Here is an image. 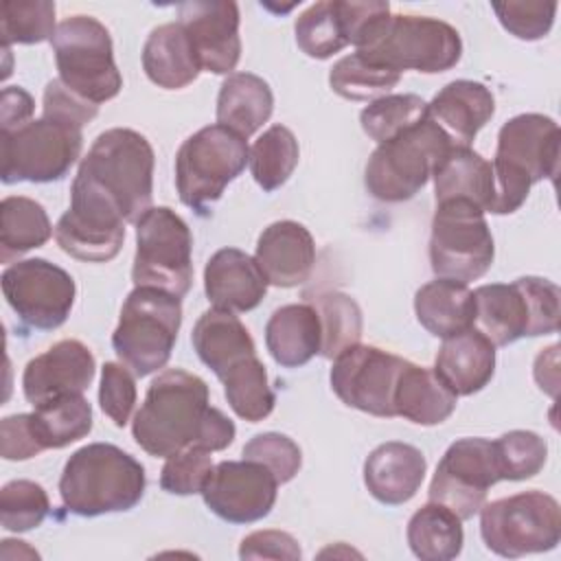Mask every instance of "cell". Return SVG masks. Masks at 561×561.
I'll list each match as a JSON object with an SVG mask.
<instances>
[{
	"label": "cell",
	"instance_id": "f546056e",
	"mask_svg": "<svg viewBox=\"0 0 561 561\" xmlns=\"http://www.w3.org/2000/svg\"><path fill=\"white\" fill-rule=\"evenodd\" d=\"M197 357L221 379L237 362L256 355L254 340L245 324L226 309L204 311L191 333Z\"/></svg>",
	"mask_w": 561,
	"mask_h": 561
},
{
	"label": "cell",
	"instance_id": "8fae6325",
	"mask_svg": "<svg viewBox=\"0 0 561 561\" xmlns=\"http://www.w3.org/2000/svg\"><path fill=\"white\" fill-rule=\"evenodd\" d=\"M2 182H55L79 160L83 134L77 123L42 114L13 131H0Z\"/></svg>",
	"mask_w": 561,
	"mask_h": 561
},
{
	"label": "cell",
	"instance_id": "74e56055",
	"mask_svg": "<svg viewBox=\"0 0 561 561\" xmlns=\"http://www.w3.org/2000/svg\"><path fill=\"white\" fill-rule=\"evenodd\" d=\"M300 158V147L294 131L285 125L267 127L250 147V171L254 182L272 193L280 188L294 173Z\"/></svg>",
	"mask_w": 561,
	"mask_h": 561
},
{
	"label": "cell",
	"instance_id": "ab89813d",
	"mask_svg": "<svg viewBox=\"0 0 561 561\" xmlns=\"http://www.w3.org/2000/svg\"><path fill=\"white\" fill-rule=\"evenodd\" d=\"M399 81V72L370 64L357 50L335 61L329 72L331 90L348 101H368L386 96Z\"/></svg>",
	"mask_w": 561,
	"mask_h": 561
},
{
	"label": "cell",
	"instance_id": "8d00e7d4",
	"mask_svg": "<svg viewBox=\"0 0 561 561\" xmlns=\"http://www.w3.org/2000/svg\"><path fill=\"white\" fill-rule=\"evenodd\" d=\"M31 416L44 449H61L92 430V405L83 394H68L37 405Z\"/></svg>",
	"mask_w": 561,
	"mask_h": 561
},
{
	"label": "cell",
	"instance_id": "11a10c76",
	"mask_svg": "<svg viewBox=\"0 0 561 561\" xmlns=\"http://www.w3.org/2000/svg\"><path fill=\"white\" fill-rule=\"evenodd\" d=\"M557 351L559 344H552L550 348L541 351L535 359V379L543 392L550 397H557V386H559V362H557Z\"/></svg>",
	"mask_w": 561,
	"mask_h": 561
},
{
	"label": "cell",
	"instance_id": "3957f363",
	"mask_svg": "<svg viewBox=\"0 0 561 561\" xmlns=\"http://www.w3.org/2000/svg\"><path fill=\"white\" fill-rule=\"evenodd\" d=\"M559 125L543 114H517L500 127L491 162L495 180L493 215L515 213L537 182L554 180L559 171Z\"/></svg>",
	"mask_w": 561,
	"mask_h": 561
},
{
	"label": "cell",
	"instance_id": "ba28073f",
	"mask_svg": "<svg viewBox=\"0 0 561 561\" xmlns=\"http://www.w3.org/2000/svg\"><path fill=\"white\" fill-rule=\"evenodd\" d=\"M370 64L403 72L436 75L454 68L462 57L458 31L427 15H388L370 42L357 50Z\"/></svg>",
	"mask_w": 561,
	"mask_h": 561
},
{
	"label": "cell",
	"instance_id": "d6a6232c",
	"mask_svg": "<svg viewBox=\"0 0 561 561\" xmlns=\"http://www.w3.org/2000/svg\"><path fill=\"white\" fill-rule=\"evenodd\" d=\"M274 110L270 83L252 72H232L217 94V123L250 138L267 123Z\"/></svg>",
	"mask_w": 561,
	"mask_h": 561
},
{
	"label": "cell",
	"instance_id": "44dd1931",
	"mask_svg": "<svg viewBox=\"0 0 561 561\" xmlns=\"http://www.w3.org/2000/svg\"><path fill=\"white\" fill-rule=\"evenodd\" d=\"M94 373L92 351L79 340H61L26 364L22 390L26 401L37 408L68 394H83Z\"/></svg>",
	"mask_w": 561,
	"mask_h": 561
},
{
	"label": "cell",
	"instance_id": "4316f807",
	"mask_svg": "<svg viewBox=\"0 0 561 561\" xmlns=\"http://www.w3.org/2000/svg\"><path fill=\"white\" fill-rule=\"evenodd\" d=\"M265 346L272 359L285 368L305 366L320 353L322 327L311 302L278 307L265 324Z\"/></svg>",
	"mask_w": 561,
	"mask_h": 561
},
{
	"label": "cell",
	"instance_id": "f907efd6",
	"mask_svg": "<svg viewBox=\"0 0 561 561\" xmlns=\"http://www.w3.org/2000/svg\"><path fill=\"white\" fill-rule=\"evenodd\" d=\"M44 451L31 414H11L0 423V454L4 460H28Z\"/></svg>",
	"mask_w": 561,
	"mask_h": 561
},
{
	"label": "cell",
	"instance_id": "c3c4849f",
	"mask_svg": "<svg viewBox=\"0 0 561 561\" xmlns=\"http://www.w3.org/2000/svg\"><path fill=\"white\" fill-rule=\"evenodd\" d=\"M243 458L265 465L276 476L278 484L289 482L302 465L300 447L278 432H263L250 438L243 447Z\"/></svg>",
	"mask_w": 561,
	"mask_h": 561
},
{
	"label": "cell",
	"instance_id": "1f68e13d",
	"mask_svg": "<svg viewBox=\"0 0 561 561\" xmlns=\"http://www.w3.org/2000/svg\"><path fill=\"white\" fill-rule=\"evenodd\" d=\"M456 401L458 397L438 379L434 368L405 359L394 388L397 416L416 425H438L451 416Z\"/></svg>",
	"mask_w": 561,
	"mask_h": 561
},
{
	"label": "cell",
	"instance_id": "7402d4cb",
	"mask_svg": "<svg viewBox=\"0 0 561 561\" xmlns=\"http://www.w3.org/2000/svg\"><path fill=\"white\" fill-rule=\"evenodd\" d=\"M254 261L270 285L298 287L311 276L316 241L298 221H274L259 234Z\"/></svg>",
	"mask_w": 561,
	"mask_h": 561
},
{
	"label": "cell",
	"instance_id": "83f0119b",
	"mask_svg": "<svg viewBox=\"0 0 561 561\" xmlns=\"http://www.w3.org/2000/svg\"><path fill=\"white\" fill-rule=\"evenodd\" d=\"M142 70L151 83L164 90H180L193 83L202 66L180 22L156 26L142 46Z\"/></svg>",
	"mask_w": 561,
	"mask_h": 561
},
{
	"label": "cell",
	"instance_id": "4dcf8cb0",
	"mask_svg": "<svg viewBox=\"0 0 561 561\" xmlns=\"http://www.w3.org/2000/svg\"><path fill=\"white\" fill-rule=\"evenodd\" d=\"M414 313L427 333L443 340L451 337L473 329V291L467 287V283L438 276L416 291Z\"/></svg>",
	"mask_w": 561,
	"mask_h": 561
},
{
	"label": "cell",
	"instance_id": "277c9868",
	"mask_svg": "<svg viewBox=\"0 0 561 561\" xmlns=\"http://www.w3.org/2000/svg\"><path fill=\"white\" fill-rule=\"evenodd\" d=\"M75 180L105 195L125 221L136 224L153 199V149L136 129H105L81 158Z\"/></svg>",
	"mask_w": 561,
	"mask_h": 561
},
{
	"label": "cell",
	"instance_id": "7dc6e473",
	"mask_svg": "<svg viewBox=\"0 0 561 561\" xmlns=\"http://www.w3.org/2000/svg\"><path fill=\"white\" fill-rule=\"evenodd\" d=\"M213 467L210 451L202 447H186L167 458L160 471V486L171 495L202 493Z\"/></svg>",
	"mask_w": 561,
	"mask_h": 561
},
{
	"label": "cell",
	"instance_id": "5b68a950",
	"mask_svg": "<svg viewBox=\"0 0 561 561\" xmlns=\"http://www.w3.org/2000/svg\"><path fill=\"white\" fill-rule=\"evenodd\" d=\"M473 329L493 346L559 331L561 291L548 278L522 276L513 283L480 285L473 291Z\"/></svg>",
	"mask_w": 561,
	"mask_h": 561
},
{
	"label": "cell",
	"instance_id": "f5cc1de1",
	"mask_svg": "<svg viewBox=\"0 0 561 561\" xmlns=\"http://www.w3.org/2000/svg\"><path fill=\"white\" fill-rule=\"evenodd\" d=\"M44 114L59 116V118H66V121L83 127L99 114V105H94V103L81 99L79 94H75L72 90H68L57 77V79L48 81V85L44 90Z\"/></svg>",
	"mask_w": 561,
	"mask_h": 561
},
{
	"label": "cell",
	"instance_id": "ee69618b",
	"mask_svg": "<svg viewBox=\"0 0 561 561\" xmlns=\"http://www.w3.org/2000/svg\"><path fill=\"white\" fill-rule=\"evenodd\" d=\"M500 480H528L537 476L548 458L546 440L530 430H513L493 440Z\"/></svg>",
	"mask_w": 561,
	"mask_h": 561
},
{
	"label": "cell",
	"instance_id": "b9f144b4",
	"mask_svg": "<svg viewBox=\"0 0 561 561\" xmlns=\"http://www.w3.org/2000/svg\"><path fill=\"white\" fill-rule=\"evenodd\" d=\"M423 118H427V101L419 94H386L368 103L359 114L364 134L377 145Z\"/></svg>",
	"mask_w": 561,
	"mask_h": 561
},
{
	"label": "cell",
	"instance_id": "e575fe53",
	"mask_svg": "<svg viewBox=\"0 0 561 561\" xmlns=\"http://www.w3.org/2000/svg\"><path fill=\"white\" fill-rule=\"evenodd\" d=\"M53 237L44 206L24 195H9L0 202V259L11 263L15 256L44 245Z\"/></svg>",
	"mask_w": 561,
	"mask_h": 561
},
{
	"label": "cell",
	"instance_id": "7a4b0ae2",
	"mask_svg": "<svg viewBox=\"0 0 561 561\" xmlns=\"http://www.w3.org/2000/svg\"><path fill=\"white\" fill-rule=\"evenodd\" d=\"M145 467L112 443H90L64 465L59 495L64 508L79 517L131 511L145 493Z\"/></svg>",
	"mask_w": 561,
	"mask_h": 561
},
{
	"label": "cell",
	"instance_id": "d590c367",
	"mask_svg": "<svg viewBox=\"0 0 561 561\" xmlns=\"http://www.w3.org/2000/svg\"><path fill=\"white\" fill-rule=\"evenodd\" d=\"M219 381L224 383L228 405L239 419L259 423L272 414L276 397L270 388L267 370L256 355L237 362Z\"/></svg>",
	"mask_w": 561,
	"mask_h": 561
},
{
	"label": "cell",
	"instance_id": "816d5d0a",
	"mask_svg": "<svg viewBox=\"0 0 561 561\" xmlns=\"http://www.w3.org/2000/svg\"><path fill=\"white\" fill-rule=\"evenodd\" d=\"M241 559H287L296 561L302 557L298 541L285 530H256L241 539Z\"/></svg>",
	"mask_w": 561,
	"mask_h": 561
},
{
	"label": "cell",
	"instance_id": "60d3db41",
	"mask_svg": "<svg viewBox=\"0 0 561 561\" xmlns=\"http://www.w3.org/2000/svg\"><path fill=\"white\" fill-rule=\"evenodd\" d=\"M298 48L311 59H329L348 46L335 0L316 2L294 24Z\"/></svg>",
	"mask_w": 561,
	"mask_h": 561
},
{
	"label": "cell",
	"instance_id": "ffe728a7",
	"mask_svg": "<svg viewBox=\"0 0 561 561\" xmlns=\"http://www.w3.org/2000/svg\"><path fill=\"white\" fill-rule=\"evenodd\" d=\"M178 22L186 31L202 70L213 75H232L241 57L237 2H182L178 7Z\"/></svg>",
	"mask_w": 561,
	"mask_h": 561
},
{
	"label": "cell",
	"instance_id": "f1b7e54d",
	"mask_svg": "<svg viewBox=\"0 0 561 561\" xmlns=\"http://www.w3.org/2000/svg\"><path fill=\"white\" fill-rule=\"evenodd\" d=\"M434 197L438 202L467 199L491 213L495 197V180L491 162L465 145H454L432 173Z\"/></svg>",
	"mask_w": 561,
	"mask_h": 561
},
{
	"label": "cell",
	"instance_id": "836d02e7",
	"mask_svg": "<svg viewBox=\"0 0 561 561\" xmlns=\"http://www.w3.org/2000/svg\"><path fill=\"white\" fill-rule=\"evenodd\" d=\"M408 546L421 561L456 559L465 543L462 519L438 502L423 504L408 522Z\"/></svg>",
	"mask_w": 561,
	"mask_h": 561
},
{
	"label": "cell",
	"instance_id": "9c48e42d",
	"mask_svg": "<svg viewBox=\"0 0 561 561\" xmlns=\"http://www.w3.org/2000/svg\"><path fill=\"white\" fill-rule=\"evenodd\" d=\"M250 160L243 136L215 123L188 136L175 156V188L180 202L197 213H206L241 175Z\"/></svg>",
	"mask_w": 561,
	"mask_h": 561
},
{
	"label": "cell",
	"instance_id": "6da1fadb",
	"mask_svg": "<svg viewBox=\"0 0 561 561\" xmlns=\"http://www.w3.org/2000/svg\"><path fill=\"white\" fill-rule=\"evenodd\" d=\"M131 434L149 456L169 458L186 447L221 451L232 445L237 427L208 403V386L202 377L167 368L149 383L142 405L134 414Z\"/></svg>",
	"mask_w": 561,
	"mask_h": 561
},
{
	"label": "cell",
	"instance_id": "2e32d148",
	"mask_svg": "<svg viewBox=\"0 0 561 561\" xmlns=\"http://www.w3.org/2000/svg\"><path fill=\"white\" fill-rule=\"evenodd\" d=\"M55 241L72 259L107 263L123 248L125 219L105 195L72 180L70 206L55 226Z\"/></svg>",
	"mask_w": 561,
	"mask_h": 561
},
{
	"label": "cell",
	"instance_id": "db71d44e",
	"mask_svg": "<svg viewBox=\"0 0 561 561\" xmlns=\"http://www.w3.org/2000/svg\"><path fill=\"white\" fill-rule=\"evenodd\" d=\"M33 96L20 88V85H9L2 90L0 96V131H13L22 125H26L33 116Z\"/></svg>",
	"mask_w": 561,
	"mask_h": 561
},
{
	"label": "cell",
	"instance_id": "8992f818",
	"mask_svg": "<svg viewBox=\"0 0 561 561\" xmlns=\"http://www.w3.org/2000/svg\"><path fill=\"white\" fill-rule=\"evenodd\" d=\"M454 147L451 138L427 116L370 153L364 171L366 191L379 202L412 199Z\"/></svg>",
	"mask_w": 561,
	"mask_h": 561
},
{
	"label": "cell",
	"instance_id": "4fadbf2b",
	"mask_svg": "<svg viewBox=\"0 0 561 561\" xmlns=\"http://www.w3.org/2000/svg\"><path fill=\"white\" fill-rule=\"evenodd\" d=\"M131 280L182 298L193 283V234L169 206H151L136 224Z\"/></svg>",
	"mask_w": 561,
	"mask_h": 561
},
{
	"label": "cell",
	"instance_id": "7c38bea8",
	"mask_svg": "<svg viewBox=\"0 0 561 561\" xmlns=\"http://www.w3.org/2000/svg\"><path fill=\"white\" fill-rule=\"evenodd\" d=\"M480 535L484 546L506 559L548 552L561 539L559 502L543 491H524L482 504Z\"/></svg>",
	"mask_w": 561,
	"mask_h": 561
},
{
	"label": "cell",
	"instance_id": "bcb514c9",
	"mask_svg": "<svg viewBox=\"0 0 561 561\" xmlns=\"http://www.w3.org/2000/svg\"><path fill=\"white\" fill-rule=\"evenodd\" d=\"M493 11L500 24L524 42H535L548 35L554 22L557 2H541V0H508V2H493Z\"/></svg>",
	"mask_w": 561,
	"mask_h": 561
},
{
	"label": "cell",
	"instance_id": "484cf974",
	"mask_svg": "<svg viewBox=\"0 0 561 561\" xmlns=\"http://www.w3.org/2000/svg\"><path fill=\"white\" fill-rule=\"evenodd\" d=\"M434 373L456 397H471L493 379L495 346L476 329L445 337Z\"/></svg>",
	"mask_w": 561,
	"mask_h": 561
},
{
	"label": "cell",
	"instance_id": "52a82bcc",
	"mask_svg": "<svg viewBox=\"0 0 561 561\" xmlns=\"http://www.w3.org/2000/svg\"><path fill=\"white\" fill-rule=\"evenodd\" d=\"M182 324L178 296L156 287H134L112 333V346L121 364L136 377H147L167 366Z\"/></svg>",
	"mask_w": 561,
	"mask_h": 561
},
{
	"label": "cell",
	"instance_id": "e0dca14e",
	"mask_svg": "<svg viewBox=\"0 0 561 561\" xmlns=\"http://www.w3.org/2000/svg\"><path fill=\"white\" fill-rule=\"evenodd\" d=\"M405 359L368 344H353L333 359L331 388L342 403L359 412L392 419L394 388Z\"/></svg>",
	"mask_w": 561,
	"mask_h": 561
},
{
	"label": "cell",
	"instance_id": "603a6c76",
	"mask_svg": "<svg viewBox=\"0 0 561 561\" xmlns=\"http://www.w3.org/2000/svg\"><path fill=\"white\" fill-rule=\"evenodd\" d=\"M267 285L254 256L239 248L217 250L204 267V291L215 309L252 311L265 298Z\"/></svg>",
	"mask_w": 561,
	"mask_h": 561
},
{
	"label": "cell",
	"instance_id": "f35d334b",
	"mask_svg": "<svg viewBox=\"0 0 561 561\" xmlns=\"http://www.w3.org/2000/svg\"><path fill=\"white\" fill-rule=\"evenodd\" d=\"M318 316L322 327V346L320 355L327 359H335L342 351H346L353 344H359L364 320L359 305L342 291H324L309 300Z\"/></svg>",
	"mask_w": 561,
	"mask_h": 561
},
{
	"label": "cell",
	"instance_id": "cb8c5ba5",
	"mask_svg": "<svg viewBox=\"0 0 561 561\" xmlns=\"http://www.w3.org/2000/svg\"><path fill=\"white\" fill-rule=\"evenodd\" d=\"M425 469L427 460L421 449L408 443L388 440L368 454L364 462V484L377 502L399 506L416 495Z\"/></svg>",
	"mask_w": 561,
	"mask_h": 561
},
{
	"label": "cell",
	"instance_id": "681fc988",
	"mask_svg": "<svg viewBox=\"0 0 561 561\" xmlns=\"http://www.w3.org/2000/svg\"><path fill=\"white\" fill-rule=\"evenodd\" d=\"M136 375L116 362H105L101 368V386H99V403L105 416L116 427H125L134 405H136Z\"/></svg>",
	"mask_w": 561,
	"mask_h": 561
},
{
	"label": "cell",
	"instance_id": "9a60e30c",
	"mask_svg": "<svg viewBox=\"0 0 561 561\" xmlns=\"http://www.w3.org/2000/svg\"><path fill=\"white\" fill-rule=\"evenodd\" d=\"M2 294L22 324L37 331L59 329L75 305V278L46 259H24L2 272Z\"/></svg>",
	"mask_w": 561,
	"mask_h": 561
},
{
	"label": "cell",
	"instance_id": "d4e9b609",
	"mask_svg": "<svg viewBox=\"0 0 561 561\" xmlns=\"http://www.w3.org/2000/svg\"><path fill=\"white\" fill-rule=\"evenodd\" d=\"M495 114L491 90L478 81L458 79L447 83L430 103L427 116L451 138L454 145L471 147L478 131Z\"/></svg>",
	"mask_w": 561,
	"mask_h": 561
},
{
	"label": "cell",
	"instance_id": "30bf717a",
	"mask_svg": "<svg viewBox=\"0 0 561 561\" xmlns=\"http://www.w3.org/2000/svg\"><path fill=\"white\" fill-rule=\"evenodd\" d=\"M59 81L81 99L99 105L114 99L123 77L114 61L110 31L92 15H70L50 39Z\"/></svg>",
	"mask_w": 561,
	"mask_h": 561
},
{
	"label": "cell",
	"instance_id": "7bdbcfd3",
	"mask_svg": "<svg viewBox=\"0 0 561 561\" xmlns=\"http://www.w3.org/2000/svg\"><path fill=\"white\" fill-rule=\"evenodd\" d=\"M55 2L48 0H7L2 2L0 33L2 46L11 44H39L53 39Z\"/></svg>",
	"mask_w": 561,
	"mask_h": 561
},
{
	"label": "cell",
	"instance_id": "f6af8a7d",
	"mask_svg": "<svg viewBox=\"0 0 561 561\" xmlns=\"http://www.w3.org/2000/svg\"><path fill=\"white\" fill-rule=\"evenodd\" d=\"M48 511V493L33 480H11L0 491V524L4 530H33L46 519Z\"/></svg>",
	"mask_w": 561,
	"mask_h": 561
},
{
	"label": "cell",
	"instance_id": "ac0fdd59",
	"mask_svg": "<svg viewBox=\"0 0 561 561\" xmlns=\"http://www.w3.org/2000/svg\"><path fill=\"white\" fill-rule=\"evenodd\" d=\"M500 482L493 440L467 436L447 447L430 482V500L447 506L460 519L473 517L489 489Z\"/></svg>",
	"mask_w": 561,
	"mask_h": 561
},
{
	"label": "cell",
	"instance_id": "5bb4252c",
	"mask_svg": "<svg viewBox=\"0 0 561 561\" xmlns=\"http://www.w3.org/2000/svg\"><path fill=\"white\" fill-rule=\"evenodd\" d=\"M495 256L484 210L467 199L436 204L430 234V263L436 276L460 283L486 274Z\"/></svg>",
	"mask_w": 561,
	"mask_h": 561
},
{
	"label": "cell",
	"instance_id": "d6986e66",
	"mask_svg": "<svg viewBox=\"0 0 561 561\" xmlns=\"http://www.w3.org/2000/svg\"><path fill=\"white\" fill-rule=\"evenodd\" d=\"M278 480L256 460H224L213 467L202 497L210 513L230 524L267 517L276 504Z\"/></svg>",
	"mask_w": 561,
	"mask_h": 561
}]
</instances>
